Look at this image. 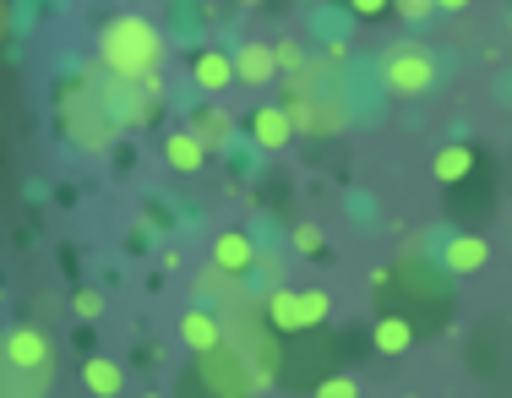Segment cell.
Returning a JSON list of instances; mask_svg holds the SVG:
<instances>
[{
    "label": "cell",
    "instance_id": "obj_1",
    "mask_svg": "<svg viewBox=\"0 0 512 398\" xmlns=\"http://www.w3.org/2000/svg\"><path fill=\"white\" fill-rule=\"evenodd\" d=\"M371 295L382 317L414 322V333H442L453 317V284L425 262H398V268L371 273Z\"/></svg>",
    "mask_w": 512,
    "mask_h": 398
},
{
    "label": "cell",
    "instance_id": "obj_2",
    "mask_svg": "<svg viewBox=\"0 0 512 398\" xmlns=\"http://www.w3.org/2000/svg\"><path fill=\"white\" fill-rule=\"evenodd\" d=\"M262 388V377L235 355V349H213V355H197L175 382V398H251Z\"/></svg>",
    "mask_w": 512,
    "mask_h": 398
},
{
    "label": "cell",
    "instance_id": "obj_3",
    "mask_svg": "<svg viewBox=\"0 0 512 398\" xmlns=\"http://www.w3.org/2000/svg\"><path fill=\"white\" fill-rule=\"evenodd\" d=\"M224 344L235 349L262 382H278V371H284V333L267 322L262 306H235L229 311L224 317Z\"/></svg>",
    "mask_w": 512,
    "mask_h": 398
},
{
    "label": "cell",
    "instance_id": "obj_4",
    "mask_svg": "<svg viewBox=\"0 0 512 398\" xmlns=\"http://www.w3.org/2000/svg\"><path fill=\"white\" fill-rule=\"evenodd\" d=\"M99 55H104V66L115 71L120 82H148L153 66H158V55H164V44H158L153 22H142V17H115V22L104 28Z\"/></svg>",
    "mask_w": 512,
    "mask_h": 398
},
{
    "label": "cell",
    "instance_id": "obj_5",
    "mask_svg": "<svg viewBox=\"0 0 512 398\" xmlns=\"http://www.w3.org/2000/svg\"><path fill=\"white\" fill-rule=\"evenodd\" d=\"M333 377H338V339L327 328L284 339V371H278V388L284 393H316Z\"/></svg>",
    "mask_w": 512,
    "mask_h": 398
},
{
    "label": "cell",
    "instance_id": "obj_6",
    "mask_svg": "<svg viewBox=\"0 0 512 398\" xmlns=\"http://www.w3.org/2000/svg\"><path fill=\"white\" fill-rule=\"evenodd\" d=\"M55 377L50 339L39 328H11L6 339V398H44Z\"/></svg>",
    "mask_w": 512,
    "mask_h": 398
},
{
    "label": "cell",
    "instance_id": "obj_7",
    "mask_svg": "<svg viewBox=\"0 0 512 398\" xmlns=\"http://www.w3.org/2000/svg\"><path fill=\"white\" fill-rule=\"evenodd\" d=\"M382 82L398 93V99H414V93H425L436 82V60L425 44H393V50L382 55Z\"/></svg>",
    "mask_w": 512,
    "mask_h": 398
},
{
    "label": "cell",
    "instance_id": "obj_8",
    "mask_svg": "<svg viewBox=\"0 0 512 398\" xmlns=\"http://www.w3.org/2000/svg\"><path fill=\"white\" fill-rule=\"evenodd\" d=\"M246 131H251L256 148H267V153H278V148H289V142H295V120H289L284 104H262V110H251Z\"/></svg>",
    "mask_w": 512,
    "mask_h": 398
},
{
    "label": "cell",
    "instance_id": "obj_9",
    "mask_svg": "<svg viewBox=\"0 0 512 398\" xmlns=\"http://www.w3.org/2000/svg\"><path fill=\"white\" fill-rule=\"evenodd\" d=\"M180 339L191 344V355H213V349H224V317H213V311H186L180 317Z\"/></svg>",
    "mask_w": 512,
    "mask_h": 398
},
{
    "label": "cell",
    "instance_id": "obj_10",
    "mask_svg": "<svg viewBox=\"0 0 512 398\" xmlns=\"http://www.w3.org/2000/svg\"><path fill=\"white\" fill-rule=\"evenodd\" d=\"M474 170H480V153H474L469 142H447V148L431 159L436 186H463V180H469Z\"/></svg>",
    "mask_w": 512,
    "mask_h": 398
},
{
    "label": "cell",
    "instance_id": "obj_11",
    "mask_svg": "<svg viewBox=\"0 0 512 398\" xmlns=\"http://www.w3.org/2000/svg\"><path fill=\"white\" fill-rule=\"evenodd\" d=\"M485 257H491V246H485V235H474V229H458V235L447 240V251H442L447 273H480Z\"/></svg>",
    "mask_w": 512,
    "mask_h": 398
},
{
    "label": "cell",
    "instance_id": "obj_12",
    "mask_svg": "<svg viewBox=\"0 0 512 398\" xmlns=\"http://www.w3.org/2000/svg\"><path fill=\"white\" fill-rule=\"evenodd\" d=\"M213 268L229 273V279H246L251 273V240L240 235V229H224V235L213 240Z\"/></svg>",
    "mask_w": 512,
    "mask_h": 398
},
{
    "label": "cell",
    "instance_id": "obj_13",
    "mask_svg": "<svg viewBox=\"0 0 512 398\" xmlns=\"http://www.w3.org/2000/svg\"><path fill=\"white\" fill-rule=\"evenodd\" d=\"M164 164L175 175H197L207 164V148H202L197 131H175V137H164Z\"/></svg>",
    "mask_w": 512,
    "mask_h": 398
},
{
    "label": "cell",
    "instance_id": "obj_14",
    "mask_svg": "<svg viewBox=\"0 0 512 398\" xmlns=\"http://www.w3.org/2000/svg\"><path fill=\"white\" fill-rule=\"evenodd\" d=\"M278 71V50H267V44H240L235 50V77L251 82V88H262V82H273Z\"/></svg>",
    "mask_w": 512,
    "mask_h": 398
},
{
    "label": "cell",
    "instance_id": "obj_15",
    "mask_svg": "<svg viewBox=\"0 0 512 398\" xmlns=\"http://www.w3.org/2000/svg\"><path fill=\"white\" fill-rule=\"evenodd\" d=\"M191 77H197V88L218 93L235 82V55H218V50H202L197 60H191Z\"/></svg>",
    "mask_w": 512,
    "mask_h": 398
},
{
    "label": "cell",
    "instance_id": "obj_16",
    "mask_svg": "<svg viewBox=\"0 0 512 398\" xmlns=\"http://www.w3.org/2000/svg\"><path fill=\"white\" fill-rule=\"evenodd\" d=\"M82 382H88V393H93V398H115L120 388H126V371H120V360L93 355L88 366H82Z\"/></svg>",
    "mask_w": 512,
    "mask_h": 398
},
{
    "label": "cell",
    "instance_id": "obj_17",
    "mask_svg": "<svg viewBox=\"0 0 512 398\" xmlns=\"http://www.w3.org/2000/svg\"><path fill=\"white\" fill-rule=\"evenodd\" d=\"M262 311H267V322H273L284 339H295V333H300V289H273Z\"/></svg>",
    "mask_w": 512,
    "mask_h": 398
},
{
    "label": "cell",
    "instance_id": "obj_18",
    "mask_svg": "<svg viewBox=\"0 0 512 398\" xmlns=\"http://www.w3.org/2000/svg\"><path fill=\"white\" fill-rule=\"evenodd\" d=\"M376 349H382V355H404V349L420 339V333H414V322H404V317H376Z\"/></svg>",
    "mask_w": 512,
    "mask_h": 398
},
{
    "label": "cell",
    "instance_id": "obj_19",
    "mask_svg": "<svg viewBox=\"0 0 512 398\" xmlns=\"http://www.w3.org/2000/svg\"><path fill=\"white\" fill-rule=\"evenodd\" d=\"M191 131L202 137V148H224L229 142V115L218 110V104H202L197 120H191Z\"/></svg>",
    "mask_w": 512,
    "mask_h": 398
},
{
    "label": "cell",
    "instance_id": "obj_20",
    "mask_svg": "<svg viewBox=\"0 0 512 398\" xmlns=\"http://www.w3.org/2000/svg\"><path fill=\"white\" fill-rule=\"evenodd\" d=\"M327 311H333V295H327V289H300V333L327 328Z\"/></svg>",
    "mask_w": 512,
    "mask_h": 398
},
{
    "label": "cell",
    "instance_id": "obj_21",
    "mask_svg": "<svg viewBox=\"0 0 512 398\" xmlns=\"http://www.w3.org/2000/svg\"><path fill=\"white\" fill-rule=\"evenodd\" d=\"M295 246H300V251H306V257H322V251H327V240H322V229H311V224H300V229H295Z\"/></svg>",
    "mask_w": 512,
    "mask_h": 398
},
{
    "label": "cell",
    "instance_id": "obj_22",
    "mask_svg": "<svg viewBox=\"0 0 512 398\" xmlns=\"http://www.w3.org/2000/svg\"><path fill=\"white\" fill-rule=\"evenodd\" d=\"M311 398H360V388H355V377H333V382H322Z\"/></svg>",
    "mask_w": 512,
    "mask_h": 398
},
{
    "label": "cell",
    "instance_id": "obj_23",
    "mask_svg": "<svg viewBox=\"0 0 512 398\" xmlns=\"http://www.w3.org/2000/svg\"><path fill=\"white\" fill-rule=\"evenodd\" d=\"M99 306H104V300L93 295V289H82V295H77V311H82V317H99Z\"/></svg>",
    "mask_w": 512,
    "mask_h": 398
},
{
    "label": "cell",
    "instance_id": "obj_24",
    "mask_svg": "<svg viewBox=\"0 0 512 398\" xmlns=\"http://www.w3.org/2000/svg\"><path fill=\"white\" fill-rule=\"evenodd\" d=\"M349 11H355V17H382V11H393V6H382V0H355Z\"/></svg>",
    "mask_w": 512,
    "mask_h": 398
},
{
    "label": "cell",
    "instance_id": "obj_25",
    "mask_svg": "<svg viewBox=\"0 0 512 398\" xmlns=\"http://www.w3.org/2000/svg\"><path fill=\"white\" fill-rule=\"evenodd\" d=\"M398 17H409V22H420V17H431V6H420V0H404V6H393Z\"/></svg>",
    "mask_w": 512,
    "mask_h": 398
},
{
    "label": "cell",
    "instance_id": "obj_26",
    "mask_svg": "<svg viewBox=\"0 0 512 398\" xmlns=\"http://www.w3.org/2000/svg\"><path fill=\"white\" fill-rule=\"evenodd\" d=\"M300 60H306V55L295 50V39H284V44H278V66H300Z\"/></svg>",
    "mask_w": 512,
    "mask_h": 398
},
{
    "label": "cell",
    "instance_id": "obj_27",
    "mask_svg": "<svg viewBox=\"0 0 512 398\" xmlns=\"http://www.w3.org/2000/svg\"><path fill=\"white\" fill-rule=\"evenodd\" d=\"M142 398H164V393H142Z\"/></svg>",
    "mask_w": 512,
    "mask_h": 398
},
{
    "label": "cell",
    "instance_id": "obj_28",
    "mask_svg": "<svg viewBox=\"0 0 512 398\" xmlns=\"http://www.w3.org/2000/svg\"><path fill=\"white\" fill-rule=\"evenodd\" d=\"M409 398H420V393H409Z\"/></svg>",
    "mask_w": 512,
    "mask_h": 398
}]
</instances>
